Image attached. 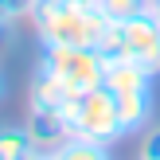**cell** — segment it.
Here are the masks:
<instances>
[{
  "label": "cell",
  "instance_id": "obj_6",
  "mask_svg": "<svg viewBox=\"0 0 160 160\" xmlns=\"http://www.w3.org/2000/svg\"><path fill=\"white\" fill-rule=\"evenodd\" d=\"M117 113H121V129L125 133H137L148 125L152 117V86H137V90H117Z\"/></svg>",
  "mask_w": 160,
  "mask_h": 160
},
{
  "label": "cell",
  "instance_id": "obj_10",
  "mask_svg": "<svg viewBox=\"0 0 160 160\" xmlns=\"http://www.w3.org/2000/svg\"><path fill=\"white\" fill-rule=\"evenodd\" d=\"M94 4L109 23H125V20H137V16L148 12V0H94Z\"/></svg>",
  "mask_w": 160,
  "mask_h": 160
},
{
  "label": "cell",
  "instance_id": "obj_3",
  "mask_svg": "<svg viewBox=\"0 0 160 160\" xmlns=\"http://www.w3.org/2000/svg\"><path fill=\"white\" fill-rule=\"evenodd\" d=\"M67 125H70V137H86V141H98V145H113V141L125 137L117 102L106 86H94V90L78 94Z\"/></svg>",
  "mask_w": 160,
  "mask_h": 160
},
{
  "label": "cell",
  "instance_id": "obj_7",
  "mask_svg": "<svg viewBox=\"0 0 160 160\" xmlns=\"http://www.w3.org/2000/svg\"><path fill=\"white\" fill-rule=\"evenodd\" d=\"M28 133L35 141V148H59L62 141L70 137V125L62 113H51V109H28Z\"/></svg>",
  "mask_w": 160,
  "mask_h": 160
},
{
  "label": "cell",
  "instance_id": "obj_16",
  "mask_svg": "<svg viewBox=\"0 0 160 160\" xmlns=\"http://www.w3.org/2000/svg\"><path fill=\"white\" fill-rule=\"evenodd\" d=\"M0 94H4V78H0Z\"/></svg>",
  "mask_w": 160,
  "mask_h": 160
},
{
  "label": "cell",
  "instance_id": "obj_11",
  "mask_svg": "<svg viewBox=\"0 0 160 160\" xmlns=\"http://www.w3.org/2000/svg\"><path fill=\"white\" fill-rule=\"evenodd\" d=\"M137 156H141V160H160V125L141 137V152H137Z\"/></svg>",
  "mask_w": 160,
  "mask_h": 160
},
{
  "label": "cell",
  "instance_id": "obj_15",
  "mask_svg": "<svg viewBox=\"0 0 160 160\" xmlns=\"http://www.w3.org/2000/svg\"><path fill=\"white\" fill-rule=\"evenodd\" d=\"M148 12H152L156 20H160V0H148Z\"/></svg>",
  "mask_w": 160,
  "mask_h": 160
},
{
  "label": "cell",
  "instance_id": "obj_9",
  "mask_svg": "<svg viewBox=\"0 0 160 160\" xmlns=\"http://www.w3.org/2000/svg\"><path fill=\"white\" fill-rule=\"evenodd\" d=\"M55 160H113V156H109V145H98L86 137H67L55 148Z\"/></svg>",
  "mask_w": 160,
  "mask_h": 160
},
{
  "label": "cell",
  "instance_id": "obj_8",
  "mask_svg": "<svg viewBox=\"0 0 160 160\" xmlns=\"http://www.w3.org/2000/svg\"><path fill=\"white\" fill-rule=\"evenodd\" d=\"M35 152L28 125H0V160H28Z\"/></svg>",
  "mask_w": 160,
  "mask_h": 160
},
{
  "label": "cell",
  "instance_id": "obj_1",
  "mask_svg": "<svg viewBox=\"0 0 160 160\" xmlns=\"http://www.w3.org/2000/svg\"><path fill=\"white\" fill-rule=\"evenodd\" d=\"M31 23L43 47L67 43V47H98L109 20L98 12L94 0H31Z\"/></svg>",
  "mask_w": 160,
  "mask_h": 160
},
{
  "label": "cell",
  "instance_id": "obj_12",
  "mask_svg": "<svg viewBox=\"0 0 160 160\" xmlns=\"http://www.w3.org/2000/svg\"><path fill=\"white\" fill-rule=\"evenodd\" d=\"M31 12V0H0V20H20Z\"/></svg>",
  "mask_w": 160,
  "mask_h": 160
},
{
  "label": "cell",
  "instance_id": "obj_2",
  "mask_svg": "<svg viewBox=\"0 0 160 160\" xmlns=\"http://www.w3.org/2000/svg\"><path fill=\"white\" fill-rule=\"evenodd\" d=\"M106 55L98 47H67V43H51L43 47L39 55V70L51 74L55 82H62L67 90L82 94V90H94V86L106 82Z\"/></svg>",
  "mask_w": 160,
  "mask_h": 160
},
{
  "label": "cell",
  "instance_id": "obj_4",
  "mask_svg": "<svg viewBox=\"0 0 160 160\" xmlns=\"http://www.w3.org/2000/svg\"><path fill=\"white\" fill-rule=\"evenodd\" d=\"M121 28V59L141 62L148 70H160V20L152 12L137 16V20L117 23Z\"/></svg>",
  "mask_w": 160,
  "mask_h": 160
},
{
  "label": "cell",
  "instance_id": "obj_13",
  "mask_svg": "<svg viewBox=\"0 0 160 160\" xmlns=\"http://www.w3.org/2000/svg\"><path fill=\"white\" fill-rule=\"evenodd\" d=\"M12 43V20H0V51Z\"/></svg>",
  "mask_w": 160,
  "mask_h": 160
},
{
  "label": "cell",
  "instance_id": "obj_14",
  "mask_svg": "<svg viewBox=\"0 0 160 160\" xmlns=\"http://www.w3.org/2000/svg\"><path fill=\"white\" fill-rule=\"evenodd\" d=\"M28 160H55V152H51V148H35Z\"/></svg>",
  "mask_w": 160,
  "mask_h": 160
},
{
  "label": "cell",
  "instance_id": "obj_5",
  "mask_svg": "<svg viewBox=\"0 0 160 160\" xmlns=\"http://www.w3.org/2000/svg\"><path fill=\"white\" fill-rule=\"evenodd\" d=\"M74 90H67L62 82H55L51 74H43V70H35V78H31V90H28V106L31 109H51V113H62L70 117V109H74Z\"/></svg>",
  "mask_w": 160,
  "mask_h": 160
}]
</instances>
